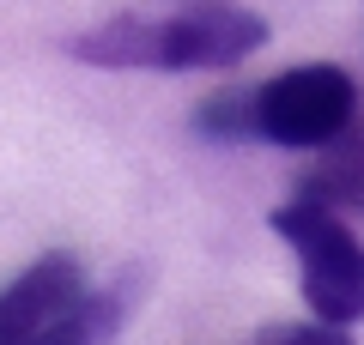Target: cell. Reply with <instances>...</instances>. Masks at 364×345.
Here are the masks:
<instances>
[{
    "mask_svg": "<svg viewBox=\"0 0 364 345\" xmlns=\"http://www.w3.org/2000/svg\"><path fill=\"white\" fill-rule=\"evenodd\" d=\"M358 115V85L346 67L334 61H310V67H286L279 79L255 85V128L273 146H334Z\"/></svg>",
    "mask_w": 364,
    "mask_h": 345,
    "instance_id": "cell-2",
    "label": "cell"
},
{
    "mask_svg": "<svg viewBox=\"0 0 364 345\" xmlns=\"http://www.w3.org/2000/svg\"><path fill=\"white\" fill-rule=\"evenodd\" d=\"M267 43V18L243 6H195L182 18H158V67L188 73V67H237Z\"/></svg>",
    "mask_w": 364,
    "mask_h": 345,
    "instance_id": "cell-3",
    "label": "cell"
},
{
    "mask_svg": "<svg viewBox=\"0 0 364 345\" xmlns=\"http://www.w3.org/2000/svg\"><path fill=\"white\" fill-rule=\"evenodd\" d=\"M67 49L85 67H158V18H109V25H91L85 37H73Z\"/></svg>",
    "mask_w": 364,
    "mask_h": 345,
    "instance_id": "cell-5",
    "label": "cell"
},
{
    "mask_svg": "<svg viewBox=\"0 0 364 345\" xmlns=\"http://www.w3.org/2000/svg\"><path fill=\"white\" fill-rule=\"evenodd\" d=\"M85 297V273L73 255H43L0 291V345H43L73 303Z\"/></svg>",
    "mask_w": 364,
    "mask_h": 345,
    "instance_id": "cell-4",
    "label": "cell"
},
{
    "mask_svg": "<svg viewBox=\"0 0 364 345\" xmlns=\"http://www.w3.org/2000/svg\"><path fill=\"white\" fill-rule=\"evenodd\" d=\"M273 230L298 248V291L316 321L352 327L364 321V243L340 224L334 206L322 200H291L273 212Z\"/></svg>",
    "mask_w": 364,
    "mask_h": 345,
    "instance_id": "cell-1",
    "label": "cell"
},
{
    "mask_svg": "<svg viewBox=\"0 0 364 345\" xmlns=\"http://www.w3.org/2000/svg\"><path fill=\"white\" fill-rule=\"evenodd\" d=\"M255 345H352V339L334 321H291V327H267Z\"/></svg>",
    "mask_w": 364,
    "mask_h": 345,
    "instance_id": "cell-8",
    "label": "cell"
},
{
    "mask_svg": "<svg viewBox=\"0 0 364 345\" xmlns=\"http://www.w3.org/2000/svg\"><path fill=\"white\" fill-rule=\"evenodd\" d=\"M195 133H200V140H213V146L261 140V128H255V91H243V85L213 91V97L195 109Z\"/></svg>",
    "mask_w": 364,
    "mask_h": 345,
    "instance_id": "cell-7",
    "label": "cell"
},
{
    "mask_svg": "<svg viewBox=\"0 0 364 345\" xmlns=\"http://www.w3.org/2000/svg\"><path fill=\"white\" fill-rule=\"evenodd\" d=\"M346 140V133H340ZM304 200H322V206H364V140H346L340 152H328L310 176H298Z\"/></svg>",
    "mask_w": 364,
    "mask_h": 345,
    "instance_id": "cell-6",
    "label": "cell"
}]
</instances>
